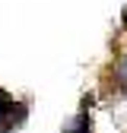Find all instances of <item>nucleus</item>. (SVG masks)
<instances>
[{
    "mask_svg": "<svg viewBox=\"0 0 127 133\" xmlns=\"http://www.w3.org/2000/svg\"><path fill=\"white\" fill-rule=\"evenodd\" d=\"M67 133H92V121L86 117V114H79V121H76V124H73Z\"/></svg>",
    "mask_w": 127,
    "mask_h": 133,
    "instance_id": "nucleus-1",
    "label": "nucleus"
},
{
    "mask_svg": "<svg viewBox=\"0 0 127 133\" xmlns=\"http://www.w3.org/2000/svg\"><path fill=\"white\" fill-rule=\"evenodd\" d=\"M10 111H13V98H10L3 89H0V124L7 121V114H10Z\"/></svg>",
    "mask_w": 127,
    "mask_h": 133,
    "instance_id": "nucleus-2",
    "label": "nucleus"
},
{
    "mask_svg": "<svg viewBox=\"0 0 127 133\" xmlns=\"http://www.w3.org/2000/svg\"><path fill=\"white\" fill-rule=\"evenodd\" d=\"M121 79H127V57H124V63H121Z\"/></svg>",
    "mask_w": 127,
    "mask_h": 133,
    "instance_id": "nucleus-3",
    "label": "nucleus"
}]
</instances>
